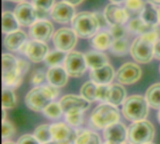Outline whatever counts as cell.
<instances>
[{
    "label": "cell",
    "instance_id": "6da1fadb",
    "mask_svg": "<svg viewBox=\"0 0 160 144\" xmlns=\"http://www.w3.org/2000/svg\"><path fill=\"white\" fill-rule=\"evenodd\" d=\"M159 30L157 28L152 32L140 35L137 37L131 46L130 54L132 58L139 64H148L154 57L155 42L158 39Z\"/></svg>",
    "mask_w": 160,
    "mask_h": 144
},
{
    "label": "cell",
    "instance_id": "7a4b0ae2",
    "mask_svg": "<svg viewBox=\"0 0 160 144\" xmlns=\"http://www.w3.org/2000/svg\"><path fill=\"white\" fill-rule=\"evenodd\" d=\"M59 90L57 87L48 84L35 86L25 96V105L33 112H42L53 99L57 97Z\"/></svg>",
    "mask_w": 160,
    "mask_h": 144
},
{
    "label": "cell",
    "instance_id": "3957f363",
    "mask_svg": "<svg viewBox=\"0 0 160 144\" xmlns=\"http://www.w3.org/2000/svg\"><path fill=\"white\" fill-rule=\"evenodd\" d=\"M72 29L82 38L93 37L100 28V23L96 13L82 11L76 14L71 21Z\"/></svg>",
    "mask_w": 160,
    "mask_h": 144
},
{
    "label": "cell",
    "instance_id": "277c9868",
    "mask_svg": "<svg viewBox=\"0 0 160 144\" xmlns=\"http://www.w3.org/2000/svg\"><path fill=\"white\" fill-rule=\"evenodd\" d=\"M149 104L145 97L133 95L125 100L122 105V113L124 117L130 122L145 120L149 113Z\"/></svg>",
    "mask_w": 160,
    "mask_h": 144
},
{
    "label": "cell",
    "instance_id": "5b68a950",
    "mask_svg": "<svg viewBox=\"0 0 160 144\" xmlns=\"http://www.w3.org/2000/svg\"><path fill=\"white\" fill-rule=\"evenodd\" d=\"M120 112L116 106L108 102L98 105L92 112L90 121L97 129H104L107 127L119 122Z\"/></svg>",
    "mask_w": 160,
    "mask_h": 144
},
{
    "label": "cell",
    "instance_id": "8992f818",
    "mask_svg": "<svg viewBox=\"0 0 160 144\" xmlns=\"http://www.w3.org/2000/svg\"><path fill=\"white\" fill-rule=\"evenodd\" d=\"M23 77L18 70V60L10 53L2 55V82L4 87L16 89L18 88Z\"/></svg>",
    "mask_w": 160,
    "mask_h": 144
},
{
    "label": "cell",
    "instance_id": "52a82bcc",
    "mask_svg": "<svg viewBox=\"0 0 160 144\" xmlns=\"http://www.w3.org/2000/svg\"><path fill=\"white\" fill-rule=\"evenodd\" d=\"M128 140L132 144H145L152 142L155 137V127L146 120L133 122L128 129Z\"/></svg>",
    "mask_w": 160,
    "mask_h": 144
},
{
    "label": "cell",
    "instance_id": "ba28073f",
    "mask_svg": "<svg viewBox=\"0 0 160 144\" xmlns=\"http://www.w3.org/2000/svg\"><path fill=\"white\" fill-rule=\"evenodd\" d=\"M64 67L66 68L68 76L73 78L82 77L87 68L84 54L76 51L69 52L64 61Z\"/></svg>",
    "mask_w": 160,
    "mask_h": 144
},
{
    "label": "cell",
    "instance_id": "9c48e42d",
    "mask_svg": "<svg viewBox=\"0 0 160 144\" xmlns=\"http://www.w3.org/2000/svg\"><path fill=\"white\" fill-rule=\"evenodd\" d=\"M77 34L70 28H60L52 36L55 49L62 52H70L77 44Z\"/></svg>",
    "mask_w": 160,
    "mask_h": 144
},
{
    "label": "cell",
    "instance_id": "30bf717a",
    "mask_svg": "<svg viewBox=\"0 0 160 144\" xmlns=\"http://www.w3.org/2000/svg\"><path fill=\"white\" fill-rule=\"evenodd\" d=\"M19 52L25 54L30 61L39 63L45 60V57L49 52V48L44 42L34 39L25 42L20 48Z\"/></svg>",
    "mask_w": 160,
    "mask_h": 144
},
{
    "label": "cell",
    "instance_id": "8fae6325",
    "mask_svg": "<svg viewBox=\"0 0 160 144\" xmlns=\"http://www.w3.org/2000/svg\"><path fill=\"white\" fill-rule=\"evenodd\" d=\"M142 71L139 65L128 62L118 68L115 73V78L121 84L130 85L137 82L142 78Z\"/></svg>",
    "mask_w": 160,
    "mask_h": 144
},
{
    "label": "cell",
    "instance_id": "7c38bea8",
    "mask_svg": "<svg viewBox=\"0 0 160 144\" xmlns=\"http://www.w3.org/2000/svg\"><path fill=\"white\" fill-rule=\"evenodd\" d=\"M52 141L57 144H74L77 139V133L70 126L65 123H56L51 125Z\"/></svg>",
    "mask_w": 160,
    "mask_h": 144
},
{
    "label": "cell",
    "instance_id": "4fadbf2b",
    "mask_svg": "<svg viewBox=\"0 0 160 144\" xmlns=\"http://www.w3.org/2000/svg\"><path fill=\"white\" fill-rule=\"evenodd\" d=\"M15 16L22 26H31L38 20V13L32 3L21 2L14 9Z\"/></svg>",
    "mask_w": 160,
    "mask_h": 144
},
{
    "label": "cell",
    "instance_id": "5bb4252c",
    "mask_svg": "<svg viewBox=\"0 0 160 144\" xmlns=\"http://www.w3.org/2000/svg\"><path fill=\"white\" fill-rule=\"evenodd\" d=\"M103 137L109 143L124 144L128 138V133L126 126L117 122L103 129Z\"/></svg>",
    "mask_w": 160,
    "mask_h": 144
},
{
    "label": "cell",
    "instance_id": "9a60e30c",
    "mask_svg": "<svg viewBox=\"0 0 160 144\" xmlns=\"http://www.w3.org/2000/svg\"><path fill=\"white\" fill-rule=\"evenodd\" d=\"M75 15L74 6L64 0L54 4L51 9V17L59 23H68L73 20Z\"/></svg>",
    "mask_w": 160,
    "mask_h": 144
},
{
    "label": "cell",
    "instance_id": "2e32d148",
    "mask_svg": "<svg viewBox=\"0 0 160 144\" xmlns=\"http://www.w3.org/2000/svg\"><path fill=\"white\" fill-rule=\"evenodd\" d=\"M29 35L36 40L46 42L53 36V25L50 21L38 20L30 26Z\"/></svg>",
    "mask_w": 160,
    "mask_h": 144
},
{
    "label": "cell",
    "instance_id": "e0dca14e",
    "mask_svg": "<svg viewBox=\"0 0 160 144\" xmlns=\"http://www.w3.org/2000/svg\"><path fill=\"white\" fill-rule=\"evenodd\" d=\"M59 102L64 111V113L74 112V111L85 112L90 107V102L88 100L83 98L82 96H76V95L64 96Z\"/></svg>",
    "mask_w": 160,
    "mask_h": 144
},
{
    "label": "cell",
    "instance_id": "ac0fdd59",
    "mask_svg": "<svg viewBox=\"0 0 160 144\" xmlns=\"http://www.w3.org/2000/svg\"><path fill=\"white\" fill-rule=\"evenodd\" d=\"M107 22L111 25L115 24H124L129 19V14L125 7H121L117 4H109L103 12Z\"/></svg>",
    "mask_w": 160,
    "mask_h": 144
},
{
    "label": "cell",
    "instance_id": "d6986e66",
    "mask_svg": "<svg viewBox=\"0 0 160 144\" xmlns=\"http://www.w3.org/2000/svg\"><path fill=\"white\" fill-rule=\"evenodd\" d=\"M90 80L98 84H110L114 78L113 67L107 64L101 67L90 69Z\"/></svg>",
    "mask_w": 160,
    "mask_h": 144
},
{
    "label": "cell",
    "instance_id": "ffe728a7",
    "mask_svg": "<svg viewBox=\"0 0 160 144\" xmlns=\"http://www.w3.org/2000/svg\"><path fill=\"white\" fill-rule=\"evenodd\" d=\"M68 72L65 67L56 66L52 67L47 71V81L50 84L61 88L68 83Z\"/></svg>",
    "mask_w": 160,
    "mask_h": 144
},
{
    "label": "cell",
    "instance_id": "44dd1931",
    "mask_svg": "<svg viewBox=\"0 0 160 144\" xmlns=\"http://www.w3.org/2000/svg\"><path fill=\"white\" fill-rule=\"evenodd\" d=\"M26 34L23 31L18 29L16 31L7 34L4 37L3 43L6 49L11 52H15L20 50V48L26 42Z\"/></svg>",
    "mask_w": 160,
    "mask_h": 144
},
{
    "label": "cell",
    "instance_id": "7402d4cb",
    "mask_svg": "<svg viewBox=\"0 0 160 144\" xmlns=\"http://www.w3.org/2000/svg\"><path fill=\"white\" fill-rule=\"evenodd\" d=\"M127 99V91L121 83H112L109 84V90H108V96H107V101L108 103L119 106L123 105L125 100Z\"/></svg>",
    "mask_w": 160,
    "mask_h": 144
},
{
    "label": "cell",
    "instance_id": "603a6c76",
    "mask_svg": "<svg viewBox=\"0 0 160 144\" xmlns=\"http://www.w3.org/2000/svg\"><path fill=\"white\" fill-rule=\"evenodd\" d=\"M113 37L109 31H101L97 33L91 41L92 47L97 51H105L111 48Z\"/></svg>",
    "mask_w": 160,
    "mask_h": 144
},
{
    "label": "cell",
    "instance_id": "cb8c5ba5",
    "mask_svg": "<svg viewBox=\"0 0 160 144\" xmlns=\"http://www.w3.org/2000/svg\"><path fill=\"white\" fill-rule=\"evenodd\" d=\"M87 67L90 69L98 68L108 64V57L101 51H89L84 53Z\"/></svg>",
    "mask_w": 160,
    "mask_h": 144
},
{
    "label": "cell",
    "instance_id": "d4e9b609",
    "mask_svg": "<svg viewBox=\"0 0 160 144\" xmlns=\"http://www.w3.org/2000/svg\"><path fill=\"white\" fill-rule=\"evenodd\" d=\"M141 19L147 24L152 26H158L159 23V15H158V9L156 7L155 5L147 2L145 4V7L143 10L142 11L140 15Z\"/></svg>",
    "mask_w": 160,
    "mask_h": 144
},
{
    "label": "cell",
    "instance_id": "484cf974",
    "mask_svg": "<svg viewBox=\"0 0 160 144\" xmlns=\"http://www.w3.org/2000/svg\"><path fill=\"white\" fill-rule=\"evenodd\" d=\"M19 22L15 16L14 12L9 10H5L2 13V31L4 34H8L13 31L18 30Z\"/></svg>",
    "mask_w": 160,
    "mask_h": 144
},
{
    "label": "cell",
    "instance_id": "4316f807",
    "mask_svg": "<svg viewBox=\"0 0 160 144\" xmlns=\"http://www.w3.org/2000/svg\"><path fill=\"white\" fill-rule=\"evenodd\" d=\"M157 28H158L157 26H152V25H149V24L145 23L141 19V17L133 18L128 22V29L130 32H132L134 34H137L139 36L146 34V33H149V32H152V31H154Z\"/></svg>",
    "mask_w": 160,
    "mask_h": 144
},
{
    "label": "cell",
    "instance_id": "83f0119b",
    "mask_svg": "<svg viewBox=\"0 0 160 144\" xmlns=\"http://www.w3.org/2000/svg\"><path fill=\"white\" fill-rule=\"evenodd\" d=\"M145 98L150 108L155 110L160 109V82L152 84L145 93Z\"/></svg>",
    "mask_w": 160,
    "mask_h": 144
},
{
    "label": "cell",
    "instance_id": "f1b7e54d",
    "mask_svg": "<svg viewBox=\"0 0 160 144\" xmlns=\"http://www.w3.org/2000/svg\"><path fill=\"white\" fill-rule=\"evenodd\" d=\"M38 13V20H44L48 16V12L52 8L54 0H32Z\"/></svg>",
    "mask_w": 160,
    "mask_h": 144
},
{
    "label": "cell",
    "instance_id": "f546056e",
    "mask_svg": "<svg viewBox=\"0 0 160 144\" xmlns=\"http://www.w3.org/2000/svg\"><path fill=\"white\" fill-rule=\"evenodd\" d=\"M97 87L98 83L94 82L93 81L86 82L82 85L80 89V94L89 102H95L97 101Z\"/></svg>",
    "mask_w": 160,
    "mask_h": 144
},
{
    "label": "cell",
    "instance_id": "4dcf8cb0",
    "mask_svg": "<svg viewBox=\"0 0 160 144\" xmlns=\"http://www.w3.org/2000/svg\"><path fill=\"white\" fill-rule=\"evenodd\" d=\"M74 144H101V140L98 133L84 130L77 136Z\"/></svg>",
    "mask_w": 160,
    "mask_h": 144
},
{
    "label": "cell",
    "instance_id": "1f68e13d",
    "mask_svg": "<svg viewBox=\"0 0 160 144\" xmlns=\"http://www.w3.org/2000/svg\"><path fill=\"white\" fill-rule=\"evenodd\" d=\"M145 2L143 0H126L125 8L128 12L130 17H138L141 15L142 11L145 7Z\"/></svg>",
    "mask_w": 160,
    "mask_h": 144
},
{
    "label": "cell",
    "instance_id": "d6a6232c",
    "mask_svg": "<svg viewBox=\"0 0 160 144\" xmlns=\"http://www.w3.org/2000/svg\"><path fill=\"white\" fill-rule=\"evenodd\" d=\"M110 51L112 54L117 55V56L126 55L128 52V51H130L128 41L124 37L113 39V41L111 45Z\"/></svg>",
    "mask_w": 160,
    "mask_h": 144
},
{
    "label": "cell",
    "instance_id": "836d02e7",
    "mask_svg": "<svg viewBox=\"0 0 160 144\" xmlns=\"http://www.w3.org/2000/svg\"><path fill=\"white\" fill-rule=\"evenodd\" d=\"M34 136L38 139L40 143H46L52 140V130L50 125H40L36 127L34 131Z\"/></svg>",
    "mask_w": 160,
    "mask_h": 144
},
{
    "label": "cell",
    "instance_id": "e575fe53",
    "mask_svg": "<svg viewBox=\"0 0 160 144\" xmlns=\"http://www.w3.org/2000/svg\"><path fill=\"white\" fill-rule=\"evenodd\" d=\"M67 54L65 53V52L59 51V50H54L52 52H49L48 54L45 57V63L49 66V67H56L59 66L61 63H63L66 59Z\"/></svg>",
    "mask_w": 160,
    "mask_h": 144
},
{
    "label": "cell",
    "instance_id": "d590c367",
    "mask_svg": "<svg viewBox=\"0 0 160 144\" xmlns=\"http://www.w3.org/2000/svg\"><path fill=\"white\" fill-rule=\"evenodd\" d=\"M16 105V96L11 88L3 87L2 90V108L11 110Z\"/></svg>",
    "mask_w": 160,
    "mask_h": 144
},
{
    "label": "cell",
    "instance_id": "8d00e7d4",
    "mask_svg": "<svg viewBox=\"0 0 160 144\" xmlns=\"http://www.w3.org/2000/svg\"><path fill=\"white\" fill-rule=\"evenodd\" d=\"M43 114L52 120H55L58 119L62 116V114L64 113V111L61 107L60 102H51L43 111H42Z\"/></svg>",
    "mask_w": 160,
    "mask_h": 144
},
{
    "label": "cell",
    "instance_id": "74e56055",
    "mask_svg": "<svg viewBox=\"0 0 160 144\" xmlns=\"http://www.w3.org/2000/svg\"><path fill=\"white\" fill-rule=\"evenodd\" d=\"M83 112L74 111L65 113V119L68 126L71 127H79L83 122Z\"/></svg>",
    "mask_w": 160,
    "mask_h": 144
},
{
    "label": "cell",
    "instance_id": "f35d334b",
    "mask_svg": "<svg viewBox=\"0 0 160 144\" xmlns=\"http://www.w3.org/2000/svg\"><path fill=\"white\" fill-rule=\"evenodd\" d=\"M47 80V72H45L43 69H36L34 70L29 78V82L34 86H39L44 83V82Z\"/></svg>",
    "mask_w": 160,
    "mask_h": 144
},
{
    "label": "cell",
    "instance_id": "ab89813d",
    "mask_svg": "<svg viewBox=\"0 0 160 144\" xmlns=\"http://www.w3.org/2000/svg\"><path fill=\"white\" fill-rule=\"evenodd\" d=\"M15 134V127L8 120L2 121V139L4 141H8V139L12 138Z\"/></svg>",
    "mask_w": 160,
    "mask_h": 144
},
{
    "label": "cell",
    "instance_id": "60d3db41",
    "mask_svg": "<svg viewBox=\"0 0 160 144\" xmlns=\"http://www.w3.org/2000/svg\"><path fill=\"white\" fill-rule=\"evenodd\" d=\"M109 32L112 36L113 39H117V38H123L126 35L127 30L123 24H115V25H111Z\"/></svg>",
    "mask_w": 160,
    "mask_h": 144
},
{
    "label": "cell",
    "instance_id": "b9f144b4",
    "mask_svg": "<svg viewBox=\"0 0 160 144\" xmlns=\"http://www.w3.org/2000/svg\"><path fill=\"white\" fill-rule=\"evenodd\" d=\"M109 84H98L97 87V100L106 102L108 96Z\"/></svg>",
    "mask_w": 160,
    "mask_h": 144
},
{
    "label": "cell",
    "instance_id": "7bdbcfd3",
    "mask_svg": "<svg viewBox=\"0 0 160 144\" xmlns=\"http://www.w3.org/2000/svg\"><path fill=\"white\" fill-rule=\"evenodd\" d=\"M17 144H41L38 139L34 136V135H30V134H24L22 136H21L18 141Z\"/></svg>",
    "mask_w": 160,
    "mask_h": 144
},
{
    "label": "cell",
    "instance_id": "ee69618b",
    "mask_svg": "<svg viewBox=\"0 0 160 144\" xmlns=\"http://www.w3.org/2000/svg\"><path fill=\"white\" fill-rule=\"evenodd\" d=\"M29 68H30V65L27 61L22 59L18 60V70L21 76L24 77V75L28 72Z\"/></svg>",
    "mask_w": 160,
    "mask_h": 144
},
{
    "label": "cell",
    "instance_id": "f6af8a7d",
    "mask_svg": "<svg viewBox=\"0 0 160 144\" xmlns=\"http://www.w3.org/2000/svg\"><path fill=\"white\" fill-rule=\"evenodd\" d=\"M154 57L158 60H160V38L155 42L154 46Z\"/></svg>",
    "mask_w": 160,
    "mask_h": 144
},
{
    "label": "cell",
    "instance_id": "bcb514c9",
    "mask_svg": "<svg viewBox=\"0 0 160 144\" xmlns=\"http://www.w3.org/2000/svg\"><path fill=\"white\" fill-rule=\"evenodd\" d=\"M64 1H66V2H68V3H69V4H71L72 6H78V5H80L83 0H64Z\"/></svg>",
    "mask_w": 160,
    "mask_h": 144
},
{
    "label": "cell",
    "instance_id": "7dc6e473",
    "mask_svg": "<svg viewBox=\"0 0 160 144\" xmlns=\"http://www.w3.org/2000/svg\"><path fill=\"white\" fill-rule=\"evenodd\" d=\"M147 2H149V3H151V4L155 5V6L160 5V0H147Z\"/></svg>",
    "mask_w": 160,
    "mask_h": 144
},
{
    "label": "cell",
    "instance_id": "c3c4849f",
    "mask_svg": "<svg viewBox=\"0 0 160 144\" xmlns=\"http://www.w3.org/2000/svg\"><path fill=\"white\" fill-rule=\"evenodd\" d=\"M111 1V3H112V4H120V3H122V2H125L126 0H110Z\"/></svg>",
    "mask_w": 160,
    "mask_h": 144
},
{
    "label": "cell",
    "instance_id": "681fc988",
    "mask_svg": "<svg viewBox=\"0 0 160 144\" xmlns=\"http://www.w3.org/2000/svg\"><path fill=\"white\" fill-rule=\"evenodd\" d=\"M2 113H3V116H2V121H3V120H6V110L5 109L2 110Z\"/></svg>",
    "mask_w": 160,
    "mask_h": 144
},
{
    "label": "cell",
    "instance_id": "f907efd6",
    "mask_svg": "<svg viewBox=\"0 0 160 144\" xmlns=\"http://www.w3.org/2000/svg\"><path fill=\"white\" fill-rule=\"evenodd\" d=\"M2 144H17V143H15V142H9V141H4Z\"/></svg>",
    "mask_w": 160,
    "mask_h": 144
},
{
    "label": "cell",
    "instance_id": "816d5d0a",
    "mask_svg": "<svg viewBox=\"0 0 160 144\" xmlns=\"http://www.w3.org/2000/svg\"><path fill=\"white\" fill-rule=\"evenodd\" d=\"M4 1H10V2H19V3H21V2H23L24 0H4Z\"/></svg>",
    "mask_w": 160,
    "mask_h": 144
},
{
    "label": "cell",
    "instance_id": "f5cc1de1",
    "mask_svg": "<svg viewBox=\"0 0 160 144\" xmlns=\"http://www.w3.org/2000/svg\"><path fill=\"white\" fill-rule=\"evenodd\" d=\"M42 144H57L54 141H51V142H46V143H42Z\"/></svg>",
    "mask_w": 160,
    "mask_h": 144
},
{
    "label": "cell",
    "instance_id": "db71d44e",
    "mask_svg": "<svg viewBox=\"0 0 160 144\" xmlns=\"http://www.w3.org/2000/svg\"><path fill=\"white\" fill-rule=\"evenodd\" d=\"M158 123L160 124V109L158 110Z\"/></svg>",
    "mask_w": 160,
    "mask_h": 144
},
{
    "label": "cell",
    "instance_id": "11a10c76",
    "mask_svg": "<svg viewBox=\"0 0 160 144\" xmlns=\"http://www.w3.org/2000/svg\"><path fill=\"white\" fill-rule=\"evenodd\" d=\"M158 15H159V24H160V7L158 8Z\"/></svg>",
    "mask_w": 160,
    "mask_h": 144
},
{
    "label": "cell",
    "instance_id": "9f6ffc18",
    "mask_svg": "<svg viewBox=\"0 0 160 144\" xmlns=\"http://www.w3.org/2000/svg\"><path fill=\"white\" fill-rule=\"evenodd\" d=\"M145 144H155V143H153V142H148V143H145Z\"/></svg>",
    "mask_w": 160,
    "mask_h": 144
},
{
    "label": "cell",
    "instance_id": "6f0895ef",
    "mask_svg": "<svg viewBox=\"0 0 160 144\" xmlns=\"http://www.w3.org/2000/svg\"><path fill=\"white\" fill-rule=\"evenodd\" d=\"M103 144H111V143H109V142H106L105 143H103Z\"/></svg>",
    "mask_w": 160,
    "mask_h": 144
},
{
    "label": "cell",
    "instance_id": "680465c9",
    "mask_svg": "<svg viewBox=\"0 0 160 144\" xmlns=\"http://www.w3.org/2000/svg\"><path fill=\"white\" fill-rule=\"evenodd\" d=\"M124 144H132V143H131V142H130V143H124Z\"/></svg>",
    "mask_w": 160,
    "mask_h": 144
},
{
    "label": "cell",
    "instance_id": "91938a15",
    "mask_svg": "<svg viewBox=\"0 0 160 144\" xmlns=\"http://www.w3.org/2000/svg\"><path fill=\"white\" fill-rule=\"evenodd\" d=\"M159 71H160V67H159Z\"/></svg>",
    "mask_w": 160,
    "mask_h": 144
}]
</instances>
